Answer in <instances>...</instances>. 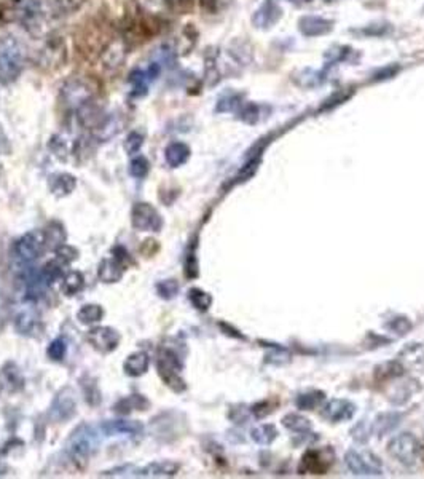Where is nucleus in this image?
I'll list each match as a JSON object with an SVG mask.
<instances>
[{"instance_id": "42", "label": "nucleus", "mask_w": 424, "mask_h": 479, "mask_svg": "<svg viewBox=\"0 0 424 479\" xmlns=\"http://www.w3.org/2000/svg\"><path fill=\"white\" fill-rule=\"evenodd\" d=\"M389 29H391V26L386 23H377V24H370V26H365L364 29H358V31H354V32H359V34H362V36H367V37H379V36H384Z\"/></svg>"}, {"instance_id": "29", "label": "nucleus", "mask_w": 424, "mask_h": 479, "mask_svg": "<svg viewBox=\"0 0 424 479\" xmlns=\"http://www.w3.org/2000/svg\"><path fill=\"white\" fill-rule=\"evenodd\" d=\"M251 438L260 446H268L277 438V430L275 425H258L251 432Z\"/></svg>"}, {"instance_id": "12", "label": "nucleus", "mask_w": 424, "mask_h": 479, "mask_svg": "<svg viewBox=\"0 0 424 479\" xmlns=\"http://www.w3.org/2000/svg\"><path fill=\"white\" fill-rule=\"evenodd\" d=\"M299 29L306 37H319L332 31L334 21L321 16H303L299 21Z\"/></svg>"}, {"instance_id": "4", "label": "nucleus", "mask_w": 424, "mask_h": 479, "mask_svg": "<svg viewBox=\"0 0 424 479\" xmlns=\"http://www.w3.org/2000/svg\"><path fill=\"white\" fill-rule=\"evenodd\" d=\"M157 368L160 377L163 379V382L173 390V392H184L187 388L185 380L180 377V371H182V363H180L179 356L174 353L173 350L163 349L158 353L157 360Z\"/></svg>"}, {"instance_id": "40", "label": "nucleus", "mask_w": 424, "mask_h": 479, "mask_svg": "<svg viewBox=\"0 0 424 479\" xmlns=\"http://www.w3.org/2000/svg\"><path fill=\"white\" fill-rule=\"evenodd\" d=\"M40 275H42V280L45 281V285H51L53 281L58 280V278L61 277V266L56 262L47 264V266L42 268Z\"/></svg>"}, {"instance_id": "14", "label": "nucleus", "mask_w": 424, "mask_h": 479, "mask_svg": "<svg viewBox=\"0 0 424 479\" xmlns=\"http://www.w3.org/2000/svg\"><path fill=\"white\" fill-rule=\"evenodd\" d=\"M279 18H281L279 7H277L275 2H266L254 13V16H252V23L255 24V27L268 29L275 26Z\"/></svg>"}, {"instance_id": "35", "label": "nucleus", "mask_w": 424, "mask_h": 479, "mask_svg": "<svg viewBox=\"0 0 424 479\" xmlns=\"http://www.w3.org/2000/svg\"><path fill=\"white\" fill-rule=\"evenodd\" d=\"M188 299L193 304L195 309L201 312H206L212 304V297L209 296L208 292L198 290V288H193V290L188 291Z\"/></svg>"}, {"instance_id": "56", "label": "nucleus", "mask_w": 424, "mask_h": 479, "mask_svg": "<svg viewBox=\"0 0 424 479\" xmlns=\"http://www.w3.org/2000/svg\"><path fill=\"white\" fill-rule=\"evenodd\" d=\"M0 388H2V387H0Z\"/></svg>"}, {"instance_id": "30", "label": "nucleus", "mask_w": 424, "mask_h": 479, "mask_svg": "<svg viewBox=\"0 0 424 479\" xmlns=\"http://www.w3.org/2000/svg\"><path fill=\"white\" fill-rule=\"evenodd\" d=\"M85 286V278L80 272H71L67 273L64 281H62V292L66 296H75L77 292H80Z\"/></svg>"}, {"instance_id": "44", "label": "nucleus", "mask_w": 424, "mask_h": 479, "mask_svg": "<svg viewBox=\"0 0 424 479\" xmlns=\"http://www.w3.org/2000/svg\"><path fill=\"white\" fill-rule=\"evenodd\" d=\"M101 476L102 478H126V476H138L139 478V470H136L133 465L119 467V468H114V470H110V471L101 473Z\"/></svg>"}, {"instance_id": "45", "label": "nucleus", "mask_w": 424, "mask_h": 479, "mask_svg": "<svg viewBox=\"0 0 424 479\" xmlns=\"http://www.w3.org/2000/svg\"><path fill=\"white\" fill-rule=\"evenodd\" d=\"M195 248H197V244H192V249H190L187 254V259H185V273H187L188 278L198 277V261H197Z\"/></svg>"}, {"instance_id": "38", "label": "nucleus", "mask_w": 424, "mask_h": 479, "mask_svg": "<svg viewBox=\"0 0 424 479\" xmlns=\"http://www.w3.org/2000/svg\"><path fill=\"white\" fill-rule=\"evenodd\" d=\"M240 119L242 121H246V124L254 125V124H257L258 119H260V109H258L257 104H252V102H249V104H246L240 110Z\"/></svg>"}, {"instance_id": "24", "label": "nucleus", "mask_w": 424, "mask_h": 479, "mask_svg": "<svg viewBox=\"0 0 424 479\" xmlns=\"http://www.w3.org/2000/svg\"><path fill=\"white\" fill-rule=\"evenodd\" d=\"M43 238H45V248L55 249L56 251L66 242V232L62 224L56 221L48 224V227L43 231Z\"/></svg>"}, {"instance_id": "50", "label": "nucleus", "mask_w": 424, "mask_h": 479, "mask_svg": "<svg viewBox=\"0 0 424 479\" xmlns=\"http://www.w3.org/2000/svg\"><path fill=\"white\" fill-rule=\"evenodd\" d=\"M114 257H115L116 261H119L125 268L128 267V264L131 262V257H129L128 251H126V249H125V248H121V246H116V248L114 249Z\"/></svg>"}, {"instance_id": "13", "label": "nucleus", "mask_w": 424, "mask_h": 479, "mask_svg": "<svg viewBox=\"0 0 424 479\" xmlns=\"http://www.w3.org/2000/svg\"><path fill=\"white\" fill-rule=\"evenodd\" d=\"M330 460H325L324 452L316 451V449H311L301 457L300 463V473L301 475H306V473H313V475H324L327 471Z\"/></svg>"}, {"instance_id": "51", "label": "nucleus", "mask_w": 424, "mask_h": 479, "mask_svg": "<svg viewBox=\"0 0 424 479\" xmlns=\"http://www.w3.org/2000/svg\"><path fill=\"white\" fill-rule=\"evenodd\" d=\"M271 410L273 409L270 408V404H268L266 401H262V403H258L254 406V408H252V414H254L257 419H262V417H265V415L270 414Z\"/></svg>"}, {"instance_id": "49", "label": "nucleus", "mask_w": 424, "mask_h": 479, "mask_svg": "<svg viewBox=\"0 0 424 479\" xmlns=\"http://www.w3.org/2000/svg\"><path fill=\"white\" fill-rule=\"evenodd\" d=\"M82 2H84V0H55L58 12H61V13L62 12H66V13L75 12V10L80 8Z\"/></svg>"}, {"instance_id": "39", "label": "nucleus", "mask_w": 424, "mask_h": 479, "mask_svg": "<svg viewBox=\"0 0 424 479\" xmlns=\"http://www.w3.org/2000/svg\"><path fill=\"white\" fill-rule=\"evenodd\" d=\"M157 291L163 299H173V297L179 292V285L175 280H164L158 283Z\"/></svg>"}, {"instance_id": "21", "label": "nucleus", "mask_w": 424, "mask_h": 479, "mask_svg": "<svg viewBox=\"0 0 424 479\" xmlns=\"http://www.w3.org/2000/svg\"><path fill=\"white\" fill-rule=\"evenodd\" d=\"M75 185H77V180L74 176L69 173L55 174L50 180V189L56 197H66V195L72 194L74 192Z\"/></svg>"}, {"instance_id": "36", "label": "nucleus", "mask_w": 424, "mask_h": 479, "mask_svg": "<svg viewBox=\"0 0 424 479\" xmlns=\"http://www.w3.org/2000/svg\"><path fill=\"white\" fill-rule=\"evenodd\" d=\"M150 170V163L149 160L145 157H136L133 161L129 163V173L131 176H134V178H145Z\"/></svg>"}, {"instance_id": "33", "label": "nucleus", "mask_w": 424, "mask_h": 479, "mask_svg": "<svg viewBox=\"0 0 424 479\" xmlns=\"http://www.w3.org/2000/svg\"><path fill=\"white\" fill-rule=\"evenodd\" d=\"M102 315H104V310H102L99 305L90 304V305L82 307L79 314H77V318H79L80 323H84V325H92V323L99 321L102 318Z\"/></svg>"}, {"instance_id": "43", "label": "nucleus", "mask_w": 424, "mask_h": 479, "mask_svg": "<svg viewBox=\"0 0 424 479\" xmlns=\"http://www.w3.org/2000/svg\"><path fill=\"white\" fill-rule=\"evenodd\" d=\"M47 353H48V356H50L53 361H61L62 358H64V355H66V342L62 340V339L53 340L51 344H50V347H48Z\"/></svg>"}, {"instance_id": "2", "label": "nucleus", "mask_w": 424, "mask_h": 479, "mask_svg": "<svg viewBox=\"0 0 424 479\" xmlns=\"http://www.w3.org/2000/svg\"><path fill=\"white\" fill-rule=\"evenodd\" d=\"M388 452L403 467H413L420 460L421 443L415 434L401 433L394 436L388 444Z\"/></svg>"}, {"instance_id": "31", "label": "nucleus", "mask_w": 424, "mask_h": 479, "mask_svg": "<svg viewBox=\"0 0 424 479\" xmlns=\"http://www.w3.org/2000/svg\"><path fill=\"white\" fill-rule=\"evenodd\" d=\"M129 83H131V86H133V95L134 96L147 95L150 80H149L147 72H145V71L134 69L129 74Z\"/></svg>"}, {"instance_id": "47", "label": "nucleus", "mask_w": 424, "mask_h": 479, "mask_svg": "<svg viewBox=\"0 0 424 479\" xmlns=\"http://www.w3.org/2000/svg\"><path fill=\"white\" fill-rule=\"evenodd\" d=\"M201 8L208 13H219L227 7L228 0H199Z\"/></svg>"}, {"instance_id": "53", "label": "nucleus", "mask_w": 424, "mask_h": 479, "mask_svg": "<svg viewBox=\"0 0 424 479\" xmlns=\"http://www.w3.org/2000/svg\"><path fill=\"white\" fill-rule=\"evenodd\" d=\"M169 3H174V5H184V3H187L188 0H168Z\"/></svg>"}, {"instance_id": "26", "label": "nucleus", "mask_w": 424, "mask_h": 479, "mask_svg": "<svg viewBox=\"0 0 424 479\" xmlns=\"http://www.w3.org/2000/svg\"><path fill=\"white\" fill-rule=\"evenodd\" d=\"M38 315L34 314V312H23L16 316V321H14V326H16V331L19 334H26L31 336L36 332L38 327Z\"/></svg>"}, {"instance_id": "25", "label": "nucleus", "mask_w": 424, "mask_h": 479, "mask_svg": "<svg viewBox=\"0 0 424 479\" xmlns=\"http://www.w3.org/2000/svg\"><path fill=\"white\" fill-rule=\"evenodd\" d=\"M125 58V47L121 42H112L109 47L104 50V55H102V62H104L105 67H110V69H115L121 65Z\"/></svg>"}, {"instance_id": "41", "label": "nucleus", "mask_w": 424, "mask_h": 479, "mask_svg": "<svg viewBox=\"0 0 424 479\" xmlns=\"http://www.w3.org/2000/svg\"><path fill=\"white\" fill-rule=\"evenodd\" d=\"M77 257H79V251H77L75 248L69 246V244H62V246L56 249L58 262L71 264V262H74Z\"/></svg>"}, {"instance_id": "1", "label": "nucleus", "mask_w": 424, "mask_h": 479, "mask_svg": "<svg viewBox=\"0 0 424 479\" xmlns=\"http://www.w3.org/2000/svg\"><path fill=\"white\" fill-rule=\"evenodd\" d=\"M23 66V48L13 36L0 37V83L16 79Z\"/></svg>"}, {"instance_id": "55", "label": "nucleus", "mask_w": 424, "mask_h": 479, "mask_svg": "<svg viewBox=\"0 0 424 479\" xmlns=\"http://www.w3.org/2000/svg\"><path fill=\"white\" fill-rule=\"evenodd\" d=\"M327 2H334V0H327Z\"/></svg>"}, {"instance_id": "11", "label": "nucleus", "mask_w": 424, "mask_h": 479, "mask_svg": "<svg viewBox=\"0 0 424 479\" xmlns=\"http://www.w3.org/2000/svg\"><path fill=\"white\" fill-rule=\"evenodd\" d=\"M356 414V406L348 399H332L324 406L321 415L332 423H340L351 420Z\"/></svg>"}, {"instance_id": "54", "label": "nucleus", "mask_w": 424, "mask_h": 479, "mask_svg": "<svg viewBox=\"0 0 424 479\" xmlns=\"http://www.w3.org/2000/svg\"><path fill=\"white\" fill-rule=\"evenodd\" d=\"M292 2H294V3H299V5H301V3H306V2H310V0H292Z\"/></svg>"}, {"instance_id": "46", "label": "nucleus", "mask_w": 424, "mask_h": 479, "mask_svg": "<svg viewBox=\"0 0 424 479\" xmlns=\"http://www.w3.org/2000/svg\"><path fill=\"white\" fill-rule=\"evenodd\" d=\"M240 102H241V96L240 95H230V96H225V97H222L221 101H219V104H217V112H228V110H233L235 107L240 106Z\"/></svg>"}, {"instance_id": "10", "label": "nucleus", "mask_w": 424, "mask_h": 479, "mask_svg": "<svg viewBox=\"0 0 424 479\" xmlns=\"http://www.w3.org/2000/svg\"><path fill=\"white\" fill-rule=\"evenodd\" d=\"M77 412V403L71 388H64L53 401L50 415L55 422H66Z\"/></svg>"}, {"instance_id": "9", "label": "nucleus", "mask_w": 424, "mask_h": 479, "mask_svg": "<svg viewBox=\"0 0 424 479\" xmlns=\"http://www.w3.org/2000/svg\"><path fill=\"white\" fill-rule=\"evenodd\" d=\"M88 340L96 350L102 353H110L120 344V334L115 329L107 326H97L88 332Z\"/></svg>"}, {"instance_id": "48", "label": "nucleus", "mask_w": 424, "mask_h": 479, "mask_svg": "<svg viewBox=\"0 0 424 479\" xmlns=\"http://www.w3.org/2000/svg\"><path fill=\"white\" fill-rule=\"evenodd\" d=\"M349 97V93L348 91H338L337 95H334V96H330L327 101H325V104L324 107H321V110H329V109H334V107H337L340 104H343V102L348 100Z\"/></svg>"}, {"instance_id": "27", "label": "nucleus", "mask_w": 424, "mask_h": 479, "mask_svg": "<svg viewBox=\"0 0 424 479\" xmlns=\"http://www.w3.org/2000/svg\"><path fill=\"white\" fill-rule=\"evenodd\" d=\"M325 395L318 390H311V392H303L295 398V406L301 410H313L323 403Z\"/></svg>"}, {"instance_id": "6", "label": "nucleus", "mask_w": 424, "mask_h": 479, "mask_svg": "<svg viewBox=\"0 0 424 479\" xmlns=\"http://www.w3.org/2000/svg\"><path fill=\"white\" fill-rule=\"evenodd\" d=\"M133 227L142 232H160L163 227V219L160 213L149 203H136L131 211Z\"/></svg>"}, {"instance_id": "32", "label": "nucleus", "mask_w": 424, "mask_h": 479, "mask_svg": "<svg viewBox=\"0 0 424 479\" xmlns=\"http://www.w3.org/2000/svg\"><path fill=\"white\" fill-rule=\"evenodd\" d=\"M258 165H260V154L258 155H251L249 160H247V163L242 166L240 170V173L236 174L235 180H233V184H241L246 183V180H249L252 176L257 173Z\"/></svg>"}, {"instance_id": "37", "label": "nucleus", "mask_w": 424, "mask_h": 479, "mask_svg": "<svg viewBox=\"0 0 424 479\" xmlns=\"http://www.w3.org/2000/svg\"><path fill=\"white\" fill-rule=\"evenodd\" d=\"M142 144H144V136L138 133V131H133V133L128 135V138H126V141H125L126 154H129V155L138 154L140 148H142Z\"/></svg>"}, {"instance_id": "23", "label": "nucleus", "mask_w": 424, "mask_h": 479, "mask_svg": "<svg viewBox=\"0 0 424 479\" xmlns=\"http://www.w3.org/2000/svg\"><path fill=\"white\" fill-rule=\"evenodd\" d=\"M43 18V7L38 0H27L21 8V19L27 27H37Z\"/></svg>"}, {"instance_id": "19", "label": "nucleus", "mask_w": 424, "mask_h": 479, "mask_svg": "<svg viewBox=\"0 0 424 479\" xmlns=\"http://www.w3.org/2000/svg\"><path fill=\"white\" fill-rule=\"evenodd\" d=\"M125 273V267L116 261V259H104L99 264V270H97V275H99L101 281L104 283H116L121 280Z\"/></svg>"}, {"instance_id": "20", "label": "nucleus", "mask_w": 424, "mask_h": 479, "mask_svg": "<svg viewBox=\"0 0 424 479\" xmlns=\"http://www.w3.org/2000/svg\"><path fill=\"white\" fill-rule=\"evenodd\" d=\"M164 157L171 168H179L190 159V148L185 143H173L164 150Z\"/></svg>"}, {"instance_id": "15", "label": "nucleus", "mask_w": 424, "mask_h": 479, "mask_svg": "<svg viewBox=\"0 0 424 479\" xmlns=\"http://www.w3.org/2000/svg\"><path fill=\"white\" fill-rule=\"evenodd\" d=\"M179 465L175 462H153L139 471L140 478H173L177 475Z\"/></svg>"}, {"instance_id": "52", "label": "nucleus", "mask_w": 424, "mask_h": 479, "mask_svg": "<svg viewBox=\"0 0 424 479\" xmlns=\"http://www.w3.org/2000/svg\"><path fill=\"white\" fill-rule=\"evenodd\" d=\"M399 72V67L397 66H389L388 69H382L378 72V74H375V82H378V80H384V79H391V77H394Z\"/></svg>"}, {"instance_id": "28", "label": "nucleus", "mask_w": 424, "mask_h": 479, "mask_svg": "<svg viewBox=\"0 0 424 479\" xmlns=\"http://www.w3.org/2000/svg\"><path fill=\"white\" fill-rule=\"evenodd\" d=\"M282 425L290 432L299 433V434H306L310 433L311 430V422L303 415L300 414H287L286 417H282Z\"/></svg>"}, {"instance_id": "34", "label": "nucleus", "mask_w": 424, "mask_h": 479, "mask_svg": "<svg viewBox=\"0 0 424 479\" xmlns=\"http://www.w3.org/2000/svg\"><path fill=\"white\" fill-rule=\"evenodd\" d=\"M64 43L58 42V40H51L47 43V47L43 48V56H47V62L50 65V62H61V60L64 61Z\"/></svg>"}, {"instance_id": "5", "label": "nucleus", "mask_w": 424, "mask_h": 479, "mask_svg": "<svg viewBox=\"0 0 424 479\" xmlns=\"http://www.w3.org/2000/svg\"><path fill=\"white\" fill-rule=\"evenodd\" d=\"M97 446H99V436H97L95 428L85 423L72 432L66 444L67 452L74 458L90 457L91 454L96 452Z\"/></svg>"}, {"instance_id": "3", "label": "nucleus", "mask_w": 424, "mask_h": 479, "mask_svg": "<svg viewBox=\"0 0 424 479\" xmlns=\"http://www.w3.org/2000/svg\"><path fill=\"white\" fill-rule=\"evenodd\" d=\"M345 463L354 476L373 478L382 476L383 463L378 456L370 451H356L351 449L345 454Z\"/></svg>"}, {"instance_id": "8", "label": "nucleus", "mask_w": 424, "mask_h": 479, "mask_svg": "<svg viewBox=\"0 0 424 479\" xmlns=\"http://www.w3.org/2000/svg\"><path fill=\"white\" fill-rule=\"evenodd\" d=\"M61 90L62 97H64L69 104L85 106L92 96V90H95V88H92V85L88 80L80 79V77H74V79L67 80Z\"/></svg>"}, {"instance_id": "7", "label": "nucleus", "mask_w": 424, "mask_h": 479, "mask_svg": "<svg viewBox=\"0 0 424 479\" xmlns=\"http://www.w3.org/2000/svg\"><path fill=\"white\" fill-rule=\"evenodd\" d=\"M43 248H45L43 232H29L18 240L14 251L23 262H32L40 256Z\"/></svg>"}, {"instance_id": "16", "label": "nucleus", "mask_w": 424, "mask_h": 479, "mask_svg": "<svg viewBox=\"0 0 424 479\" xmlns=\"http://www.w3.org/2000/svg\"><path fill=\"white\" fill-rule=\"evenodd\" d=\"M102 432L105 434H139L142 432V423L136 420H109L102 423Z\"/></svg>"}, {"instance_id": "22", "label": "nucleus", "mask_w": 424, "mask_h": 479, "mask_svg": "<svg viewBox=\"0 0 424 479\" xmlns=\"http://www.w3.org/2000/svg\"><path fill=\"white\" fill-rule=\"evenodd\" d=\"M149 408H150L149 399L144 398L142 395H131V397L120 399L119 403L115 404V410L121 415L131 414L133 410H147Z\"/></svg>"}, {"instance_id": "18", "label": "nucleus", "mask_w": 424, "mask_h": 479, "mask_svg": "<svg viewBox=\"0 0 424 479\" xmlns=\"http://www.w3.org/2000/svg\"><path fill=\"white\" fill-rule=\"evenodd\" d=\"M149 364H150L149 355L144 353V351H136V353L129 355L128 358H126L123 368H125V373L131 375V377H139V375L147 373Z\"/></svg>"}, {"instance_id": "17", "label": "nucleus", "mask_w": 424, "mask_h": 479, "mask_svg": "<svg viewBox=\"0 0 424 479\" xmlns=\"http://www.w3.org/2000/svg\"><path fill=\"white\" fill-rule=\"evenodd\" d=\"M403 415L399 412H386L378 415L377 419L373 420L372 425V432L377 434V436H384V434L391 433L392 430H396L399 427V423H401Z\"/></svg>"}]
</instances>
